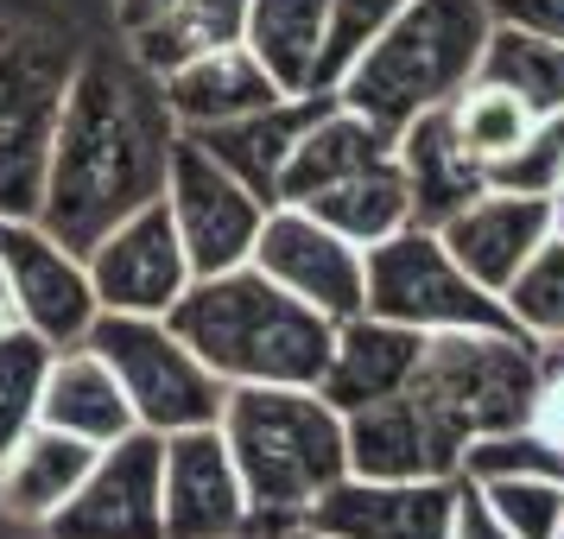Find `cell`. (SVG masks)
<instances>
[{
  "mask_svg": "<svg viewBox=\"0 0 564 539\" xmlns=\"http://www.w3.org/2000/svg\"><path fill=\"white\" fill-rule=\"evenodd\" d=\"M172 140L178 128L159 103L153 71H140L128 52L77 57L45 133L32 223L52 229L64 248L89 255L121 216L165 197Z\"/></svg>",
  "mask_w": 564,
  "mask_h": 539,
  "instance_id": "1",
  "label": "cell"
},
{
  "mask_svg": "<svg viewBox=\"0 0 564 539\" xmlns=\"http://www.w3.org/2000/svg\"><path fill=\"white\" fill-rule=\"evenodd\" d=\"M165 324L223 387H317L336 336L324 311L273 285L254 260L191 280Z\"/></svg>",
  "mask_w": 564,
  "mask_h": 539,
  "instance_id": "2",
  "label": "cell"
},
{
  "mask_svg": "<svg viewBox=\"0 0 564 539\" xmlns=\"http://www.w3.org/2000/svg\"><path fill=\"white\" fill-rule=\"evenodd\" d=\"M216 432L248 488V514L273 527L305 520L311 502L349 476L343 412L317 387H229Z\"/></svg>",
  "mask_w": 564,
  "mask_h": 539,
  "instance_id": "3",
  "label": "cell"
},
{
  "mask_svg": "<svg viewBox=\"0 0 564 539\" xmlns=\"http://www.w3.org/2000/svg\"><path fill=\"white\" fill-rule=\"evenodd\" d=\"M488 45V0H406L400 20L336 77V103L400 133L476 77Z\"/></svg>",
  "mask_w": 564,
  "mask_h": 539,
  "instance_id": "4",
  "label": "cell"
},
{
  "mask_svg": "<svg viewBox=\"0 0 564 539\" xmlns=\"http://www.w3.org/2000/svg\"><path fill=\"white\" fill-rule=\"evenodd\" d=\"M406 394L425 407L432 432L457 457L482 438L520 432L539 394V343L520 331H444L425 336Z\"/></svg>",
  "mask_w": 564,
  "mask_h": 539,
  "instance_id": "5",
  "label": "cell"
},
{
  "mask_svg": "<svg viewBox=\"0 0 564 539\" xmlns=\"http://www.w3.org/2000/svg\"><path fill=\"white\" fill-rule=\"evenodd\" d=\"M83 343L115 368V381L128 394L133 425L147 432H191V425H216L229 387L209 375L204 362L184 349V336L165 317H133V311H96V324Z\"/></svg>",
  "mask_w": 564,
  "mask_h": 539,
  "instance_id": "6",
  "label": "cell"
},
{
  "mask_svg": "<svg viewBox=\"0 0 564 539\" xmlns=\"http://www.w3.org/2000/svg\"><path fill=\"white\" fill-rule=\"evenodd\" d=\"M361 311H375L387 324H406L419 336L444 331H513L501 299L476 285L457 267V255L444 248V235L425 223H406L387 241L368 248V299Z\"/></svg>",
  "mask_w": 564,
  "mask_h": 539,
  "instance_id": "7",
  "label": "cell"
},
{
  "mask_svg": "<svg viewBox=\"0 0 564 539\" xmlns=\"http://www.w3.org/2000/svg\"><path fill=\"white\" fill-rule=\"evenodd\" d=\"M165 209L178 223L191 280H204V273H229L254 255V235L273 204H260L223 159H209L191 133H178L172 159H165Z\"/></svg>",
  "mask_w": 564,
  "mask_h": 539,
  "instance_id": "8",
  "label": "cell"
},
{
  "mask_svg": "<svg viewBox=\"0 0 564 539\" xmlns=\"http://www.w3.org/2000/svg\"><path fill=\"white\" fill-rule=\"evenodd\" d=\"M159 463H165V438L133 425L96 451L89 476L77 495L39 527L45 539H165L159 520Z\"/></svg>",
  "mask_w": 564,
  "mask_h": 539,
  "instance_id": "9",
  "label": "cell"
},
{
  "mask_svg": "<svg viewBox=\"0 0 564 539\" xmlns=\"http://www.w3.org/2000/svg\"><path fill=\"white\" fill-rule=\"evenodd\" d=\"M248 260H254L273 285H285L292 299H305L311 311H324L330 324L356 317L361 299H368V255L299 204L267 209V223H260L254 255Z\"/></svg>",
  "mask_w": 564,
  "mask_h": 539,
  "instance_id": "10",
  "label": "cell"
},
{
  "mask_svg": "<svg viewBox=\"0 0 564 539\" xmlns=\"http://www.w3.org/2000/svg\"><path fill=\"white\" fill-rule=\"evenodd\" d=\"M83 267H89V285H96V305L133 311V317H165L184 299V285H191V260H184L178 223H172L165 197L121 216L83 255Z\"/></svg>",
  "mask_w": 564,
  "mask_h": 539,
  "instance_id": "11",
  "label": "cell"
},
{
  "mask_svg": "<svg viewBox=\"0 0 564 539\" xmlns=\"http://www.w3.org/2000/svg\"><path fill=\"white\" fill-rule=\"evenodd\" d=\"M0 267L13 280V311L20 324L39 331L52 349L83 343V331L96 324V285L77 248H64L52 229H39L32 216H0Z\"/></svg>",
  "mask_w": 564,
  "mask_h": 539,
  "instance_id": "12",
  "label": "cell"
},
{
  "mask_svg": "<svg viewBox=\"0 0 564 539\" xmlns=\"http://www.w3.org/2000/svg\"><path fill=\"white\" fill-rule=\"evenodd\" d=\"M159 520L165 539H241L254 527L248 488L235 476V457L216 425L165 432V463H159Z\"/></svg>",
  "mask_w": 564,
  "mask_h": 539,
  "instance_id": "13",
  "label": "cell"
},
{
  "mask_svg": "<svg viewBox=\"0 0 564 539\" xmlns=\"http://www.w3.org/2000/svg\"><path fill=\"white\" fill-rule=\"evenodd\" d=\"M70 64H45V52H26L20 39H0V216H32L39 159L52 133L57 96L70 83Z\"/></svg>",
  "mask_w": 564,
  "mask_h": 539,
  "instance_id": "14",
  "label": "cell"
},
{
  "mask_svg": "<svg viewBox=\"0 0 564 539\" xmlns=\"http://www.w3.org/2000/svg\"><path fill=\"white\" fill-rule=\"evenodd\" d=\"M437 235L457 255L463 273L501 299V285L539 255V241L558 235V209H552L545 191H501V184H488L482 197H469L457 216H444Z\"/></svg>",
  "mask_w": 564,
  "mask_h": 539,
  "instance_id": "15",
  "label": "cell"
},
{
  "mask_svg": "<svg viewBox=\"0 0 564 539\" xmlns=\"http://www.w3.org/2000/svg\"><path fill=\"white\" fill-rule=\"evenodd\" d=\"M311 527L336 539H451L457 520V476H419V483H368L343 476L305 508Z\"/></svg>",
  "mask_w": 564,
  "mask_h": 539,
  "instance_id": "16",
  "label": "cell"
},
{
  "mask_svg": "<svg viewBox=\"0 0 564 539\" xmlns=\"http://www.w3.org/2000/svg\"><path fill=\"white\" fill-rule=\"evenodd\" d=\"M343 457H349V476H368V483L457 476V457L444 451V438L432 432L412 394H387V400L343 412Z\"/></svg>",
  "mask_w": 564,
  "mask_h": 539,
  "instance_id": "17",
  "label": "cell"
},
{
  "mask_svg": "<svg viewBox=\"0 0 564 539\" xmlns=\"http://www.w3.org/2000/svg\"><path fill=\"white\" fill-rule=\"evenodd\" d=\"M280 96L285 89L260 71V57L241 39L235 45H216V52L184 57L178 71L159 77V103H165V115H172L178 133H209V128H223V121L254 115V108H273Z\"/></svg>",
  "mask_w": 564,
  "mask_h": 539,
  "instance_id": "18",
  "label": "cell"
},
{
  "mask_svg": "<svg viewBox=\"0 0 564 539\" xmlns=\"http://www.w3.org/2000/svg\"><path fill=\"white\" fill-rule=\"evenodd\" d=\"M241 13H248V0H115V32L140 71L165 77L184 57L235 45Z\"/></svg>",
  "mask_w": 564,
  "mask_h": 539,
  "instance_id": "19",
  "label": "cell"
},
{
  "mask_svg": "<svg viewBox=\"0 0 564 539\" xmlns=\"http://www.w3.org/2000/svg\"><path fill=\"white\" fill-rule=\"evenodd\" d=\"M419 349H425L419 331L387 324L375 311H356V317L336 324L330 362H324V375H317V394H324L336 412H356V407H368V400L406 394L412 368H419Z\"/></svg>",
  "mask_w": 564,
  "mask_h": 539,
  "instance_id": "20",
  "label": "cell"
},
{
  "mask_svg": "<svg viewBox=\"0 0 564 539\" xmlns=\"http://www.w3.org/2000/svg\"><path fill=\"white\" fill-rule=\"evenodd\" d=\"M39 425L83 438V444H115L133 432V407L115 368H108L89 343H64L45 362V381H39Z\"/></svg>",
  "mask_w": 564,
  "mask_h": 539,
  "instance_id": "21",
  "label": "cell"
},
{
  "mask_svg": "<svg viewBox=\"0 0 564 539\" xmlns=\"http://www.w3.org/2000/svg\"><path fill=\"white\" fill-rule=\"evenodd\" d=\"M96 451L102 444H83V438L32 419L26 432L13 438V451L0 457V514L20 520V527H45L77 495V483L89 476V463H96Z\"/></svg>",
  "mask_w": 564,
  "mask_h": 539,
  "instance_id": "22",
  "label": "cell"
},
{
  "mask_svg": "<svg viewBox=\"0 0 564 539\" xmlns=\"http://www.w3.org/2000/svg\"><path fill=\"white\" fill-rule=\"evenodd\" d=\"M330 103L324 89L317 96H280L273 108H254V115H241V121H223V128L209 133H191L209 159H223L235 179L254 191L260 204H280V172L292 147H299V133L317 121V108Z\"/></svg>",
  "mask_w": 564,
  "mask_h": 539,
  "instance_id": "23",
  "label": "cell"
},
{
  "mask_svg": "<svg viewBox=\"0 0 564 539\" xmlns=\"http://www.w3.org/2000/svg\"><path fill=\"white\" fill-rule=\"evenodd\" d=\"M393 159H400V179H406L412 197V223H425V229H437L444 216H457L469 197L488 191V172L457 147L444 108H432V115H419L393 133Z\"/></svg>",
  "mask_w": 564,
  "mask_h": 539,
  "instance_id": "24",
  "label": "cell"
},
{
  "mask_svg": "<svg viewBox=\"0 0 564 539\" xmlns=\"http://www.w3.org/2000/svg\"><path fill=\"white\" fill-rule=\"evenodd\" d=\"M381 159H393V133L375 128L368 115H356V108H343L330 96V103L317 108V121L299 133L292 159H285L280 204H305V197H317V191H330V184H343V179H356V172L381 165Z\"/></svg>",
  "mask_w": 564,
  "mask_h": 539,
  "instance_id": "25",
  "label": "cell"
},
{
  "mask_svg": "<svg viewBox=\"0 0 564 539\" xmlns=\"http://www.w3.org/2000/svg\"><path fill=\"white\" fill-rule=\"evenodd\" d=\"M324 20H330V0H248L241 45L260 57V71L280 83L285 96H317Z\"/></svg>",
  "mask_w": 564,
  "mask_h": 539,
  "instance_id": "26",
  "label": "cell"
},
{
  "mask_svg": "<svg viewBox=\"0 0 564 539\" xmlns=\"http://www.w3.org/2000/svg\"><path fill=\"white\" fill-rule=\"evenodd\" d=\"M299 209H311L317 223H330L343 241H356L361 255L412 223V197H406V179H400V159H381V165H368L356 179H343V184H330V191L305 197Z\"/></svg>",
  "mask_w": 564,
  "mask_h": 539,
  "instance_id": "27",
  "label": "cell"
},
{
  "mask_svg": "<svg viewBox=\"0 0 564 539\" xmlns=\"http://www.w3.org/2000/svg\"><path fill=\"white\" fill-rule=\"evenodd\" d=\"M444 121H451V133H457V147L482 172H495V165H508L527 140H533V128H539V115L520 96H513L508 83H495V77H469L444 103Z\"/></svg>",
  "mask_w": 564,
  "mask_h": 539,
  "instance_id": "28",
  "label": "cell"
},
{
  "mask_svg": "<svg viewBox=\"0 0 564 539\" xmlns=\"http://www.w3.org/2000/svg\"><path fill=\"white\" fill-rule=\"evenodd\" d=\"M476 77L508 83L533 115H552V108H564V45L533 39V32H513V26H495V20H488V45H482Z\"/></svg>",
  "mask_w": 564,
  "mask_h": 539,
  "instance_id": "29",
  "label": "cell"
},
{
  "mask_svg": "<svg viewBox=\"0 0 564 539\" xmlns=\"http://www.w3.org/2000/svg\"><path fill=\"white\" fill-rule=\"evenodd\" d=\"M501 311L520 336L533 343H564V235L539 241V255L501 285Z\"/></svg>",
  "mask_w": 564,
  "mask_h": 539,
  "instance_id": "30",
  "label": "cell"
},
{
  "mask_svg": "<svg viewBox=\"0 0 564 539\" xmlns=\"http://www.w3.org/2000/svg\"><path fill=\"white\" fill-rule=\"evenodd\" d=\"M52 343L26 324H0V457L13 451V438L39 419V381H45Z\"/></svg>",
  "mask_w": 564,
  "mask_h": 539,
  "instance_id": "31",
  "label": "cell"
},
{
  "mask_svg": "<svg viewBox=\"0 0 564 539\" xmlns=\"http://www.w3.org/2000/svg\"><path fill=\"white\" fill-rule=\"evenodd\" d=\"M482 488L488 514L508 527L513 539H552L564 520V483L539 476V470H501V476H469Z\"/></svg>",
  "mask_w": 564,
  "mask_h": 539,
  "instance_id": "32",
  "label": "cell"
},
{
  "mask_svg": "<svg viewBox=\"0 0 564 539\" xmlns=\"http://www.w3.org/2000/svg\"><path fill=\"white\" fill-rule=\"evenodd\" d=\"M406 0H330V20H324V57H317V89L330 96L336 77L356 64L393 20H400Z\"/></svg>",
  "mask_w": 564,
  "mask_h": 539,
  "instance_id": "33",
  "label": "cell"
},
{
  "mask_svg": "<svg viewBox=\"0 0 564 539\" xmlns=\"http://www.w3.org/2000/svg\"><path fill=\"white\" fill-rule=\"evenodd\" d=\"M558 172H564V108H552V115H539L533 140L508 165L488 172V184H501V191H552Z\"/></svg>",
  "mask_w": 564,
  "mask_h": 539,
  "instance_id": "34",
  "label": "cell"
},
{
  "mask_svg": "<svg viewBox=\"0 0 564 539\" xmlns=\"http://www.w3.org/2000/svg\"><path fill=\"white\" fill-rule=\"evenodd\" d=\"M488 20L564 45V0H488Z\"/></svg>",
  "mask_w": 564,
  "mask_h": 539,
  "instance_id": "35",
  "label": "cell"
},
{
  "mask_svg": "<svg viewBox=\"0 0 564 539\" xmlns=\"http://www.w3.org/2000/svg\"><path fill=\"white\" fill-rule=\"evenodd\" d=\"M451 539H513L495 514H488L482 488L469 483V476H457V520H451Z\"/></svg>",
  "mask_w": 564,
  "mask_h": 539,
  "instance_id": "36",
  "label": "cell"
},
{
  "mask_svg": "<svg viewBox=\"0 0 564 539\" xmlns=\"http://www.w3.org/2000/svg\"><path fill=\"white\" fill-rule=\"evenodd\" d=\"M273 539H336V533H324V527H311V520H292V527H280Z\"/></svg>",
  "mask_w": 564,
  "mask_h": 539,
  "instance_id": "37",
  "label": "cell"
},
{
  "mask_svg": "<svg viewBox=\"0 0 564 539\" xmlns=\"http://www.w3.org/2000/svg\"><path fill=\"white\" fill-rule=\"evenodd\" d=\"M0 324H20V311H13V280H7V267H0Z\"/></svg>",
  "mask_w": 564,
  "mask_h": 539,
  "instance_id": "38",
  "label": "cell"
},
{
  "mask_svg": "<svg viewBox=\"0 0 564 539\" xmlns=\"http://www.w3.org/2000/svg\"><path fill=\"white\" fill-rule=\"evenodd\" d=\"M545 197H552V209H558V216H564V172H558V184H552Z\"/></svg>",
  "mask_w": 564,
  "mask_h": 539,
  "instance_id": "39",
  "label": "cell"
},
{
  "mask_svg": "<svg viewBox=\"0 0 564 539\" xmlns=\"http://www.w3.org/2000/svg\"><path fill=\"white\" fill-rule=\"evenodd\" d=\"M552 539H564V520H558V533H552Z\"/></svg>",
  "mask_w": 564,
  "mask_h": 539,
  "instance_id": "40",
  "label": "cell"
},
{
  "mask_svg": "<svg viewBox=\"0 0 564 539\" xmlns=\"http://www.w3.org/2000/svg\"><path fill=\"white\" fill-rule=\"evenodd\" d=\"M558 235H564V216H558Z\"/></svg>",
  "mask_w": 564,
  "mask_h": 539,
  "instance_id": "41",
  "label": "cell"
}]
</instances>
